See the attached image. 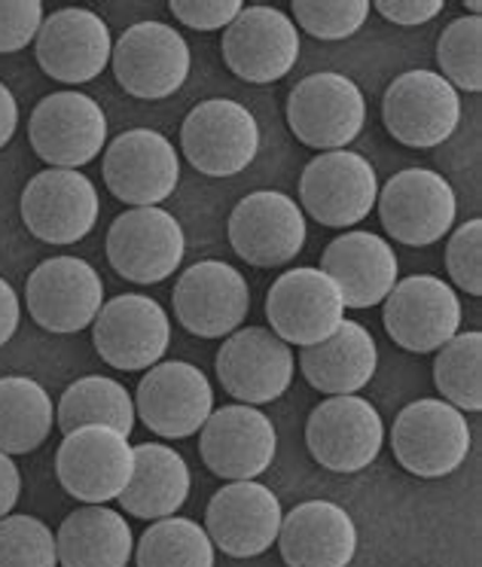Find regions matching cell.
<instances>
[{"label":"cell","mask_w":482,"mask_h":567,"mask_svg":"<svg viewBox=\"0 0 482 567\" xmlns=\"http://www.w3.org/2000/svg\"><path fill=\"white\" fill-rule=\"evenodd\" d=\"M391 449L412 476L443 480L468 461V419L445 400H416L397 415Z\"/></svg>","instance_id":"6da1fadb"},{"label":"cell","mask_w":482,"mask_h":567,"mask_svg":"<svg viewBox=\"0 0 482 567\" xmlns=\"http://www.w3.org/2000/svg\"><path fill=\"white\" fill-rule=\"evenodd\" d=\"M287 123L290 132L306 147L346 150L363 132L367 123V101L355 80L334 71H321L306 80L287 95Z\"/></svg>","instance_id":"7a4b0ae2"},{"label":"cell","mask_w":482,"mask_h":567,"mask_svg":"<svg viewBox=\"0 0 482 567\" xmlns=\"http://www.w3.org/2000/svg\"><path fill=\"white\" fill-rule=\"evenodd\" d=\"M186 162L208 177H233L260 153V125L254 113L229 99L202 101L181 125Z\"/></svg>","instance_id":"3957f363"},{"label":"cell","mask_w":482,"mask_h":567,"mask_svg":"<svg viewBox=\"0 0 482 567\" xmlns=\"http://www.w3.org/2000/svg\"><path fill=\"white\" fill-rule=\"evenodd\" d=\"M135 470V445H129L113 427H76L64 433L59 455H55V473L62 488L83 504H107L120 501L125 485Z\"/></svg>","instance_id":"277c9868"},{"label":"cell","mask_w":482,"mask_h":567,"mask_svg":"<svg viewBox=\"0 0 482 567\" xmlns=\"http://www.w3.org/2000/svg\"><path fill=\"white\" fill-rule=\"evenodd\" d=\"M31 147L50 168H83L107 141V116L86 92L64 89L40 101L28 123Z\"/></svg>","instance_id":"5b68a950"},{"label":"cell","mask_w":482,"mask_h":567,"mask_svg":"<svg viewBox=\"0 0 482 567\" xmlns=\"http://www.w3.org/2000/svg\"><path fill=\"white\" fill-rule=\"evenodd\" d=\"M379 198V177L370 159L351 150H330L306 165L299 177V202L309 217L330 226L348 229L370 217Z\"/></svg>","instance_id":"8992f818"},{"label":"cell","mask_w":482,"mask_h":567,"mask_svg":"<svg viewBox=\"0 0 482 567\" xmlns=\"http://www.w3.org/2000/svg\"><path fill=\"white\" fill-rule=\"evenodd\" d=\"M384 424L379 409L358 394L330 396L311 409L306 445L311 457L330 473H360L379 457Z\"/></svg>","instance_id":"52a82bcc"},{"label":"cell","mask_w":482,"mask_h":567,"mask_svg":"<svg viewBox=\"0 0 482 567\" xmlns=\"http://www.w3.org/2000/svg\"><path fill=\"white\" fill-rule=\"evenodd\" d=\"M266 318L287 346L309 348L336 333L346 321V299L330 275L311 266L285 271L266 293Z\"/></svg>","instance_id":"ba28073f"},{"label":"cell","mask_w":482,"mask_h":567,"mask_svg":"<svg viewBox=\"0 0 482 567\" xmlns=\"http://www.w3.org/2000/svg\"><path fill=\"white\" fill-rule=\"evenodd\" d=\"M382 120L403 147H440L461 123V99L440 74L407 71L384 89Z\"/></svg>","instance_id":"9c48e42d"},{"label":"cell","mask_w":482,"mask_h":567,"mask_svg":"<svg viewBox=\"0 0 482 567\" xmlns=\"http://www.w3.org/2000/svg\"><path fill=\"white\" fill-rule=\"evenodd\" d=\"M174 318L198 339L233 336L250 311V287L245 275L223 262L202 259L174 284Z\"/></svg>","instance_id":"30bf717a"},{"label":"cell","mask_w":482,"mask_h":567,"mask_svg":"<svg viewBox=\"0 0 482 567\" xmlns=\"http://www.w3.org/2000/svg\"><path fill=\"white\" fill-rule=\"evenodd\" d=\"M384 233L409 247L440 241L455 223V189L431 168L397 172L376 198Z\"/></svg>","instance_id":"8fae6325"},{"label":"cell","mask_w":482,"mask_h":567,"mask_svg":"<svg viewBox=\"0 0 482 567\" xmlns=\"http://www.w3.org/2000/svg\"><path fill=\"white\" fill-rule=\"evenodd\" d=\"M382 321L394 346L409 354H431L458 336L461 302L443 278L412 275L384 297Z\"/></svg>","instance_id":"7c38bea8"},{"label":"cell","mask_w":482,"mask_h":567,"mask_svg":"<svg viewBox=\"0 0 482 567\" xmlns=\"http://www.w3.org/2000/svg\"><path fill=\"white\" fill-rule=\"evenodd\" d=\"M186 238L165 208L123 210L107 229V259L132 284H160L184 262Z\"/></svg>","instance_id":"4fadbf2b"},{"label":"cell","mask_w":482,"mask_h":567,"mask_svg":"<svg viewBox=\"0 0 482 567\" xmlns=\"http://www.w3.org/2000/svg\"><path fill=\"white\" fill-rule=\"evenodd\" d=\"M22 220L28 233L47 245H76L99 223V189L86 174L47 168L22 189Z\"/></svg>","instance_id":"5bb4252c"},{"label":"cell","mask_w":482,"mask_h":567,"mask_svg":"<svg viewBox=\"0 0 482 567\" xmlns=\"http://www.w3.org/2000/svg\"><path fill=\"white\" fill-rule=\"evenodd\" d=\"M28 315L47 333H80L92 327L104 306V281L86 259H43L28 275Z\"/></svg>","instance_id":"9a60e30c"},{"label":"cell","mask_w":482,"mask_h":567,"mask_svg":"<svg viewBox=\"0 0 482 567\" xmlns=\"http://www.w3.org/2000/svg\"><path fill=\"white\" fill-rule=\"evenodd\" d=\"M116 83L144 101L174 95L189 76V47L165 22H137L113 43L111 52Z\"/></svg>","instance_id":"2e32d148"},{"label":"cell","mask_w":482,"mask_h":567,"mask_svg":"<svg viewBox=\"0 0 482 567\" xmlns=\"http://www.w3.org/2000/svg\"><path fill=\"white\" fill-rule=\"evenodd\" d=\"M92 342L113 370H150L168 351L172 321L156 299L125 293L101 306L99 318L92 321Z\"/></svg>","instance_id":"e0dca14e"},{"label":"cell","mask_w":482,"mask_h":567,"mask_svg":"<svg viewBox=\"0 0 482 567\" xmlns=\"http://www.w3.org/2000/svg\"><path fill=\"white\" fill-rule=\"evenodd\" d=\"M306 214L294 198L278 189H257L229 214V245L238 257L257 266H285L306 247Z\"/></svg>","instance_id":"ac0fdd59"},{"label":"cell","mask_w":482,"mask_h":567,"mask_svg":"<svg viewBox=\"0 0 482 567\" xmlns=\"http://www.w3.org/2000/svg\"><path fill=\"white\" fill-rule=\"evenodd\" d=\"M299 31L294 19L275 7H245L223 31V62L235 76L266 86L294 71Z\"/></svg>","instance_id":"d6986e66"},{"label":"cell","mask_w":482,"mask_h":567,"mask_svg":"<svg viewBox=\"0 0 482 567\" xmlns=\"http://www.w3.org/2000/svg\"><path fill=\"white\" fill-rule=\"evenodd\" d=\"M104 184L113 196L135 205L156 208L172 196L181 181V159L174 144L153 128H129L104 153Z\"/></svg>","instance_id":"ffe728a7"},{"label":"cell","mask_w":482,"mask_h":567,"mask_svg":"<svg viewBox=\"0 0 482 567\" xmlns=\"http://www.w3.org/2000/svg\"><path fill=\"white\" fill-rule=\"evenodd\" d=\"M135 406L150 431L165 440H186L205 427L214 412V391L205 372L186 360L150 367L137 384Z\"/></svg>","instance_id":"44dd1931"},{"label":"cell","mask_w":482,"mask_h":567,"mask_svg":"<svg viewBox=\"0 0 482 567\" xmlns=\"http://www.w3.org/2000/svg\"><path fill=\"white\" fill-rule=\"evenodd\" d=\"M214 370L223 391L245 406H263L285 394L294 382L297 360L287 342H281L273 330L248 327L235 330L217 351Z\"/></svg>","instance_id":"7402d4cb"},{"label":"cell","mask_w":482,"mask_h":567,"mask_svg":"<svg viewBox=\"0 0 482 567\" xmlns=\"http://www.w3.org/2000/svg\"><path fill=\"white\" fill-rule=\"evenodd\" d=\"M202 461L214 476L229 482H250L273 467L278 433L260 409L235 403L211 412L202 427Z\"/></svg>","instance_id":"603a6c76"},{"label":"cell","mask_w":482,"mask_h":567,"mask_svg":"<svg viewBox=\"0 0 482 567\" xmlns=\"http://www.w3.org/2000/svg\"><path fill=\"white\" fill-rule=\"evenodd\" d=\"M111 28L95 10L68 7L43 19L38 31V64L64 86H80L101 76L111 64Z\"/></svg>","instance_id":"cb8c5ba5"},{"label":"cell","mask_w":482,"mask_h":567,"mask_svg":"<svg viewBox=\"0 0 482 567\" xmlns=\"http://www.w3.org/2000/svg\"><path fill=\"white\" fill-rule=\"evenodd\" d=\"M281 501L263 482H229L211 497L208 525L211 543L233 558H257L281 530Z\"/></svg>","instance_id":"d4e9b609"},{"label":"cell","mask_w":482,"mask_h":567,"mask_svg":"<svg viewBox=\"0 0 482 567\" xmlns=\"http://www.w3.org/2000/svg\"><path fill=\"white\" fill-rule=\"evenodd\" d=\"M278 546L287 567H348L358 553V528L330 501H306L281 518Z\"/></svg>","instance_id":"484cf974"},{"label":"cell","mask_w":482,"mask_h":567,"mask_svg":"<svg viewBox=\"0 0 482 567\" xmlns=\"http://www.w3.org/2000/svg\"><path fill=\"white\" fill-rule=\"evenodd\" d=\"M321 271L342 290L346 309H372L394 290L400 266L382 235L346 233L327 245Z\"/></svg>","instance_id":"4316f807"},{"label":"cell","mask_w":482,"mask_h":567,"mask_svg":"<svg viewBox=\"0 0 482 567\" xmlns=\"http://www.w3.org/2000/svg\"><path fill=\"white\" fill-rule=\"evenodd\" d=\"M379 367V348L372 333L358 321H342L330 339L299 351V370L306 382L330 396L358 394Z\"/></svg>","instance_id":"83f0119b"},{"label":"cell","mask_w":482,"mask_h":567,"mask_svg":"<svg viewBox=\"0 0 482 567\" xmlns=\"http://www.w3.org/2000/svg\"><path fill=\"white\" fill-rule=\"evenodd\" d=\"M62 567H129L135 537L125 516L104 504H86L64 518L55 537Z\"/></svg>","instance_id":"f1b7e54d"},{"label":"cell","mask_w":482,"mask_h":567,"mask_svg":"<svg viewBox=\"0 0 482 567\" xmlns=\"http://www.w3.org/2000/svg\"><path fill=\"white\" fill-rule=\"evenodd\" d=\"M189 497V467L181 452L162 443L135 445V470L120 494L129 516L160 522L174 516Z\"/></svg>","instance_id":"f546056e"},{"label":"cell","mask_w":482,"mask_h":567,"mask_svg":"<svg viewBox=\"0 0 482 567\" xmlns=\"http://www.w3.org/2000/svg\"><path fill=\"white\" fill-rule=\"evenodd\" d=\"M55 409L47 388L28 375H3L0 379V452L3 455H28L47 443Z\"/></svg>","instance_id":"4dcf8cb0"},{"label":"cell","mask_w":482,"mask_h":567,"mask_svg":"<svg viewBox=\"0 0 482 567\" xmlns=\"http://www.w3.org/2000/svg\"><path fill=\"white\" fill-rule=\"evenodd\" d=\"M55 424L62 433H71L76 427H113L123 436H132L135 431V400L125 391V384L107 375H83L59 400L55 409Z\"/></svg>","instance_id":"1f68e13d"},{"label":"cell","mask_w":482,"mask_h":567,"mask_svg":"<svg viewBox=\"0 0 482 567\" xmlns=\"http://www.w3.org/2000/svg\"><path fill=\"white\" fill-rule=\"evenodd\" d=\"M137 567H214V543L193 518L153 522L135 549Z\"/></svg>","instance_id":"d6a6232c"},{"label":"cell","mask_w":482,"mask_h":567,"mask_svg":"<svg viewBox=\"0 0 482 567\" xmlns=\"http://www.w3.org/2000/svg\"><path fill=\"white\" fill-rule=\"evenodd\" d=\"M433 384L458 412L482 409V333H458L433 360Z\"/></svg>","instance_id":"836d02e7"},{"label":"cell","mask_w":482,"mask_h":567,"mask_svg":"<svg viewBox=\"0 0 482 567\" xmlns=\"http://www.w3.org/2000/svg\"><path fill=\"white\" fill-rule=\"evenodd\" d=\"M437 62L449 86L482 92V19L461 16L437 40Z\"/></svg>","instance_id":"e575fe53"},{"label":"cell","mask_w":482,"mask_h":567,"mask_svg":"<svg viewBox=\"0 0 482 567\" xmlns=\"http://www.w3.org/2000/svg\"><path fill=\"white\" fill-rule=\"evenodd\" d=\"M0 567H59L52 530L34 516L0 518Z\"/></svg>","instance_id":"d590c367"},{"label":"cell","mask_w":482,"mask_h":567,"mask_svg":"<svg viewBox=\"0 0 482 567\" xmlns=\"http://www.w3.org/2000/svg\"><path fill=\"white\" fill-rule=\"evenodd\" d=\"M297 25L315 40H348L358 34L370 3L367 0H294Z\"/></svg>","instance_id":"8d00e7d4"},{"label":"cell","mask_w":482,"mask_h":567,"mask_svg":"<svg viewBox=\"0 0 482 567\" xmlns=\"http://www.w3.org/2000/svg\"><path fill=\"white\" fill-rule=\"evenodd\" d=\"M445 269L449 278L455 281L470 297L482 293V220H468L458 226L449 245H445Z\"/></svg>","instance_id":"74e56055"},{"label":"cell","mask_w":482,"mask_h":567,"mask_svg":"<svg viewBox=\"0 0 482 567\" xmlns=\"http://www.w3.org/2000/svg\"><path fill=\"white\" fill-rule=\"evenodd\" d=\"M40 0H0V52L25 50L43 25Z\"/></svg>","instance_id":"f35d334b"},{"label":"cell","mask_w":482,"mask_h":567,"mask_svg":"<svg viewBox=\"0 0 482 567\" xmlns=\"http://www.w3.org/2000/svg\"><path fill=\"white\" fill-rule=\"evenodd\" d=\"M168 10L186 28H196V31H226L235 22V16L245 10V3L242 0H172Z\"/></svg>","instance_id":"ab89813d"},{"label":"cell","mask_w":482,"mask_h":567,"mask_svg":"<svg viewBox=\"0 0 482 567\" xmlns=\"http://www.w3.org/2000/svg\"><path fill=\"white\" fill-rule=\"evenodd\" d=\"M372 10L394 25H424L443 13V0H379Z\"/></svg>","instance_id":"60d3db41"},{"label":"cell","mask_w":482,"mask_h":567,"mask_svg":"<svg viewBox=\"0 0 482 567\" xmlns=\"http://www.w3.org/2000/svg\"><path fill=\"white\" fill-rule=\"evenodd\" d=\"M19 321H22V302H19V293L13 290V284L0 278V348L13 339L16 330H19Z\"/></svg>","instance_id":"b9f144b4"},{"label":"cell","mask_w":482,"mask_h":567,"mask_svg":"<svg viewBox=\"0 0 482 567\" xmlns=\"http://www.w3.org/2000/svg\"><path fill=\"white\" fill-rule=\"evenodd\" d=\"M19 494H22V476H19V467H16L13 457L0 452V518L13 513Z\"/></svg>","instance_id":"7bdbcfd3"},{"label":"cell","mask_w":482,"mask_h":567,"mask_svg":"<svg viewBox=\"0 0 482 567\" xmlns=\"http://www.w3.org/2000/svg\"><path fill=\"white\" fill-rule=\"evenodd\" d=\"M16 125H19V104H16V95L10 92V86L0 83V150L13 141Z\"/></svg>","instance_id":"ee69618b"},{"label":"cell","mask_w":482,"mask_h":567,"mask_svg":"<svg viewBox=\"0 0 482 567\" xmlns=\"http://www.w3.org/2000/svg\"><path fill=\"white\" fill-rule=\"evenodd\" d=\"M464 7H468V10H473V16H480V3H476V0H470V3H464Z\"/></svg>","instance_id":"f6af8a7d"}]
</instances>
